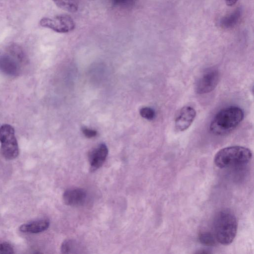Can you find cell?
<instances>
[{
	"label": "cell",
	"instance_id": "2e32d148",
	"mask_svg": "<svg viewBox=\"0 0 254 254\" xmlns=\"http://www.w3.org/2000/svg\"><path fill=\"white\" fill-rule=\"evenodd\" d=\"M140 114L142 117L148 120H152L155 118V112L149 107H143L140 110Z\"/></svg>",
	"mask_w": 254,
	"mask_h": 254
},
{
	"label": "cell",
	"instance_id": "52a82bcc",
	"mask_svg": "<svg viewBox=\"0 0 254 254\" xmlns=\"http://www.w3.org/2000/svg\"><path fill=\"white\" fill-rule=\"evenodd\" d=\"M196 116V111L191 107L186 106L179 111L175 121V128L177 131L187 129L193 122Z\"/></svg>",
	"mask_w": 254,
	"mask_h": 254
},
{
	"label": "cell",
	"instance_id": "8992f818",
	"mask_svg": "<svg viewBox=\"0 0 254 254\" xmlns=\"http://www.w3.org/2000/svg\"><path fill=\"white\" fill-rule=\"evenodd\" d=\"M219 72L217 69H207L199 78L195 86L198 94H205L213 90L216 87L219 79Z\"/></svg>",
	"mask_w": 254,
	"mask_h": 254
},
{
	"label": "cell",
	"instance_id": "9a60e30c",
	"mask_svg": "<svg viewBox=\"0 0 254 254\" xmlns=\"http://www.w3.org/2000/svg\"><path fill=\"white\" fill-rule=\"evenodd\" d=\"M111 1L114 6L124 9L132 7L135 2V0H111Z\"/></svg>",
	"mask_w": 254,
	"mask_h": 254
},
{
	"label": "cell",
	"instance_id": "9c48e42d",
	"mask_svg": "<svg viewBox=\"0 0 254 254\" xmlns=\"http://www.w3.org/2000/svg\"><path fill=\"white\" fill-rule=\"evenodd\" d=\"M87 194L85 190L80 188H71L64 193L63 198L67 205L76 206L82 204L85 201Z\"/></svg>",
	"mask_w": 254,
	"mask_h": 254
},
{
	"label": "cell",
	"instance_id": "7a4b0ae2",
	"mask_svg": "<svg viewBox=\"0 0 254 254\" xmlns=\"http://www.w3.org/2000/svg\"><path fill=\"white\" fill-rule=\"evenodd\" d=\"M244 117L243 111L238 107L231 106L224 108L214 117L210 124V129L216 135L227 134L238 127Z\"/></svg>",
	"mask_w": 254,
	"mask_h": 254
},
{
	"label": "cell",
	"instance_id": "277c9868",
	"mask_svg": "<svg viewBox=\"0 0 254 254\" xmlns=\"http://www.w3.org/2000/svg\"><path fill=\"white\" fill-rule=\"evenodd\" d=\"M0 152L7 160L16 158L19 154V147L13 127L4 124L0 127Z\"/></svg>",
	"mask_w": 254,
	"mask_h": 254
},
{
	"label": "cell",
	"instance_id": "5bb4252c",
	"mask_svg": "<svg viewBox=\"0 0 254 254\" xmlns=\"http://www.w3.org/2000/svg\"><path fill=\"white\" fill-rule=\"evenodd\" d=\"M77 244L76 242L72 240H65L62 244L61 252L63 254H69L73 253L76 250Z\"/></svg>",
	"mask_w": 254,
	"mask_h": 254
},
{
	"label": "cell",
	"instance_id": "d6986e66",
	"mask_svg": "<svg viewBox=\"0 0 254 254\" xmlns=\"http://www.w3.org/2000/svg\"><path fill=\"white\" fill-rule=\"evenodd\" d=\"M238 0H225L226 4L229 6L234 5Z\"/></svg>",
	"mask_w": 254,
	"mask_h": 254
},
{
	"label": "cell",
	"instance_id": "3957f363",
	"mask_svg": "<svg viewBox=\"0 0 254 254\" xmlns=\"http://www.w3.org/2000/svg\"><path fill=\"white\" fill-rule=\"evenodd\" d=\"M252 152L250 149L241 146H232L219 150L215 155V165L221 169L243 165L251 161Z\"/></svg>",
	"mask_w": 254,
	"mask_h": 254
},
{
	"label": "cell",
	"instance_id": "7c38bea8",
	"mask_svg": "<svg viewBox=\"0 0 254 254\" xmlns=\"http://www.w3.org/2000/svg\"><path fill=\"white\" fill-rule=\"evenodd\" d=\"M241 11L237 9L230 14L224 17L221 21V25L225 28H230L235 26L241 18Z\"/></svg>",
	"mask_w": 254,
	"mask_h": 254
},
{
	"label": "cell",
	"instance_id": "ac0fdd59",
	"mask_svg": "<svg viewBox=\"0 0 254 254\" xmlns=\"http://www.w3.org/2000/svg\"><path fill=\"white\" fill-rule=\"evenodd\" d=\"M82 131L85 136L88 138L94 137L97 134V131L86 127H82Z\"/></svg>",
	"mask_w": 254,
	"mask_h": 254
},
{
	"label": "cell",
	"instance_id": "5b68a950",
	"mask_svg": "<svg viewBox=\"0 0 254 254\" xmlns=\"http://www.w3.org/2000/svg\"><path fill=\"white\" fill-rule=\"evenodd\" d=\"M40 25L60 33L72 31L75 27L73 18L68 14H61L52 17H45L41 19Z\"/></svg>",
	"mask_w": 254,
	"mask_h": 254
},
{
	"label": "cell",
	"instance_id": "30bf717a",
	"mask_svg": "<svg viewBox=\"0 0 254 254\" xmlns=\"http://www.w3.org/2000/svg\"><path fill=\"white\" fill-rule=\"evenodd\" d=\"M49 224L50 222L48 220L39 219L21 225L19 230L25 233H39L47 230Z\"/></svg>",
	"mask_w": 254,
	"mask_h": 254
},
{
	"label": "cell",
	"instance_id": "8fae6325",
	"mask_svg": "<svg viewBox=\"0 0 254 254\" xmlns=\"http://www.w3.org/2000/svg\"><path fill=\"white\" fill-rule=\"evenodd\" d=\"M59 7L68 12L78 10L81 0H52Z\"/></svg>",
	"mask_w": 254,
	"mask_h": 254
},
{
	"label": "cell",
	"instance_id": "4fadbf2b",
	"mask_svg": "<svg viewBox=\"0 0 254 254\" xmlns=\"http://www.w3.org/2000/svg\"><path fill=\"white\" fill-rule=\"evenodd\" d=\"M198 240L200 243L206 246H214L216 244V239L214 234L209 232H203L199 234Z\"/></svg>",
	"mask_w": 254,
	"mask_h": 254
},
{
	"label": "cell",
	"instance_id": "ba28073f",
	"mask_svg": "<svg viewBox=\"0 0 254 254\" xmlns=\"http://www.w3.org/2000/svg\"><path fill=\"white\" fill-rule=\"evenodd\" d=\"M108 154L107 146L103 143L92 150L89 154L90 169L93 171L102 166Z\"/></svg>",
	"mask_w": 254,
	"mask_h": 254
},
{
	"label": "cell",
	"instance_id": "e0dca14e",
	"mask_svg": "<svg viewBox=\"0 0 254 254\" xmlns=\"http://www.w3.org/2000/svg\"><path fill=\"white\" fill-rule=\"evenodd\" d=\"M14 253V249L10 244L6 242L0 243V254H10Z\"/></svg>",
	"mask_w": 254,
	"mask_h": 254
},
{
	"label": "cell",
	"instance_id": "6da1fadb",
	"mask_svg": "<svg viewBox=\"0 0 254 254\" xmlns=\"http://www.w3.org/2000/svg\"><path fill=\"white\" fill-rule=\"evenodd\" d=\"M238 223L236 216L229 209L219 211L213 221L214 235L217 242L228 245L234 241L237 232Z\"/></svg>",
	"mask_w": 254,
	"mask_h": 254
}]
</instances>
